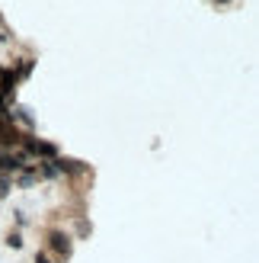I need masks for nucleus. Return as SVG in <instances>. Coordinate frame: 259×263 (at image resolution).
Returning <instances> with one entry per match:
<instances>
[{
    "instance_id": "423d86ee",
    "label": "nucleus",
    "mask_w": 259,
    "mask_h": 263,
    "mask_svg": "<svg viewBox=\"0 0 259 263\" xmlns=\"http://www.w3.org/2000/svg\"><path fill=\"white\" fill-rule=\"evenodd\" d=\"M35 263H51V260L48 257H35Z\"/></svg>"
},
{
    "instance_id": "0eeeda50",
    "label": "nucleus",
    "mask_w": 259,
    "mask_h": 263,
    "mask_svg": "<svg viewBox=\"0 0 259 263\" xmlns=\"http://www.w3.org/2000/svg\"><path fill=\"white\" fill-rule=\"evenodd\" d=\"M214 4H227V0H214Z\"/></svg>"
},
{
    "instance_id": "f257e3e1",
    "label": "nucleus",
    "mask_w": 259,
    "mask_h": 263,
    "mask_svg": "<svg viewBox=\"0 0 259 263\" xmlns=\"http://www.w3.org/2000/svg\"><path fill=\"white\" fill-rule=\"evenodd\" d=\"M51 247H55L61 257H68L71 254V238H68V234H61V231H55V234H51Z\"/></svg>"
},
{
    "instance_id": "39448f33",
    "label": "nucleus",
    "mask_w": 259,
    "mask_h": 263,
    "mask_svg": "<svg viewBox=\"0 0 259 263\" xmlns=\"http://www.w3.org/2000/svg\"><path fill=\"white\" fill-rule=\"evenodd\" d=\"M0 119H10V109H7V100L0 97Z\"/></svg>"
},
{
    "instance_id": "f03ea898",
    "label": "nucleus",
    "mask_w": 259,
    "mask_h": 263,
    "mask_svg": "<svg viewBox=\"0 0 259 263\" xmlns=\"http://www.w3.org/2000/svg\"><path fill=\"white\" fill-rule=\"evenodd\" d=\"M7 247L19 251V247H23V234H19V231H10V234H7Z\"/></svg>"
},
{
    "instance_id": "7ed1b4c3",
    "label": "nucleus",
    "mask_w": 259,
    "mask_h": 263,
    "mask_svg": "<svg viewBox=\"0 0 259 263\" xmlns=\"http://www.w3.org/2000/svg\"><path fill=\"white\" fill-rule=\"evenodd\" d=\"M35 180H38V174H35V170H29V174H23V177L16 180V186H32Z\"/></svg>"
},
{
    "instance_id": "20e7f679",
    "label": "nucleus",
    "mask_w": 259,
    "mask_h": 263,
    "mask_svg": "<svg viewBox=\"0 0 259 263\" xmlns=\"http://www.w3.org/2000/svg\"><path fill=\"white\" fill-rule=\"evenodd\" d=\"M42 174H45V177H58L61 170H58V164H55V161H45V167H42Z\"/></svg>"
}]
</instances>
